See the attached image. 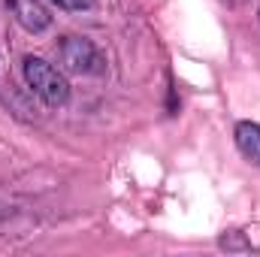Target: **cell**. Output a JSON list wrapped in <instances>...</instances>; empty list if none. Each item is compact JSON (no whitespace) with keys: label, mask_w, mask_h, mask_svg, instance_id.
I'll return each mask as SVG.
<instances>
[{"label":"cell","mask_w":260,"mask_h":257,"mask_svg":"<svg viewBox=\"0 0 260 257\" xmlns=\"http://www.w3.org/2000/svg\"><path fill=\"white\" fill-rule=\"evenodd\" d=\"M21 76H24L27 88H30L46 106H64L67 100H70V82H67V76L58 67H52L49 61L27 55V58L21 61Z\"/></svg>","instance_id":"1"},{"label":"cell","mask_w":260,"mask_h":257,"mask_svg":"<svg viewBox=\"0 0 260 257\" xmlns=\"http://www.w3.org/2000/svg\"><path fill=\"white\" fill-rule=\"evenodd\" d=\"M58 58H61L64 70L76 73V76H103L106 73V55L88 37H64L58 43Z\"/></svg>","instance_id":"2"},{"label":"cell","mask_w":260,"mask_h":257,"mask_svg":"<svg viewBox=\"0 0 260 257\" xmlns=\"http://www.w3.org/2000/svg\"><path fill=\"white\" fill-rule=\"evenodd\" d=\"M9 15L27 30V34H43L52 27V12L40 0H3Z\"/></svg>","instance_id":"3"},{"label":"cell","mask_w":260,"mask_h":257,"mask_svg":"<svg viewBox=\"0 0 260 257\" xmlns=\"http://www.w3.org/2000/svg\"><path fill=\"white\" fill-rule=\"evenodd\" d=\"M233 139H236V148L248 160L260 164V124H254V121H239L236 130H233Z\"/></svg>","instance_id":"4"},{"label":"cell","mask_w":260,"mask_h":257,"mask_svg":"<svg viewBox=\"0 0 260 257\" xmlns=\"http://www.w3.org/2000/svg\"><path fill=\"white\" fill-rule=\"evenodd\" d=\"M239 236H242V233H236V230H233V233H224L218 245H221V248H227V251H257V245H251V242H242Z\"/></svg>","instance_id":"5"},{"label":"cell","mask_w":260,"mask_h":257,"mask_svg":"<svg viewBox=\"0 0 260 257\" xmlns=\"http://www.w3.org/2000/svg\"><path fill=\"white\" fill-rule=\"evenodd\" d=\"M52 3H58L67 12H88L94 6V0H52Z\"/></svg>","instance_id":"6"}]
</instances>
